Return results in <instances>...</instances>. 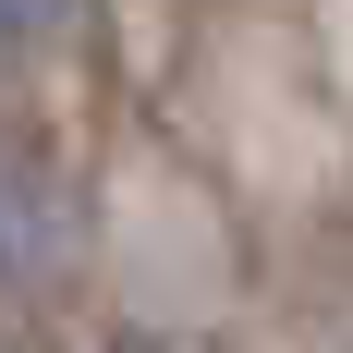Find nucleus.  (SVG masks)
<instances>
[{"label":"nucleus","mask_w":353,"mask_h":353,"mask_svg":"<svg viewBox=\"0 0 353 353\" xmlns=\"http://www.w3.org/2000/svg\"><path fill=\"white\" fill-rule=\"evenodd\" d=\"M61 25H73V0H0V61H37Z\"/></svg>","instance_id":"2"},{"label":"nucleus","mask_w":353,"mask_h":353,"mask_svg":"<svg viewBox=\"0 0 353 353\" xmlns=\"http://www.w3.org/2000/svg\"><path fill=\"white\" fill-rule=\"evenodd\" d=\"M85 256V183L37 122H0V292H49Z\"/></svg>","instance_id":"1"}]
</instances>
